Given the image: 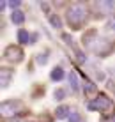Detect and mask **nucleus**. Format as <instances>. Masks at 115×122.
I'll use <instances>...</instances> for the list:
<instances>
[{
  "mask_svg": "<svg viewBox=\"0 0 115 122\" xmlns=\"http://www.w3.org/2000/svg\"><path fill=\"white\" fill-rule=\"evenodd\" d=\"M67 21L73 27V30H78L87 21V7L83 4H73L67 9Z\"/></svg>",
  "mask_w": 115,
  "mask_h": 122,
  "instance_id": "1",
  "label": "nucleus"
},
{
  "mask_svg": "<svg viewBox=\"0 0 115 122\" xmlns=\"http://www.w3.org/2000/svg\"><path fill=\"white\" fill-rule=\"evenodd\" d=\"M87 108L90 112H105V110H110L112 108V101L106 97L105 94H99L96 99L89 101L87 103Z\"/></svg>",
  "mask_w": 115,
  "mask_h": 122,
  "instance_id": "2",
  "label": "nucleus"
},
{
  "mask_svg": "<svg viewBox=\"0 0 115 122\" xmlns=\"http://www.w3.org/2000/svg\"><path fill=\"white\" fill-rule=\"evenodd\" d=\"M4 58H5L7 62H21L23 60V51H21V48H18L16 44H11L5 48V51H4Z\"/></svg>",
  "mask_w": 115,
  "mask_h": 122,
  "instance_id": "3",
  "label": "nucleus"
},
{
  "mask_svg": "<svg viewBox=\"0 0 115 122\" xmlns=\"http://www.w3.org/2000/svg\"><path fill=\"white\" fill-rule=\"evenodd\" d=\"M16 108H18V103H16V101H5V103H2V115L4 117L14 115Z\"/></svg>",
  "mask_w": 115,
  "mask_h": 122,
  "instance_id": "4",
  "label": "nucleus"
},
{
  "mask_svg": "<svg viewBox=\"0 0 115 122\" xmlns=\"http://www.w3.org/2000/svg\"><path fill=\"white\" fill-rule=\"evenodd\" d=\"M12 74H14V73H12V69H5V67L2 69V73H0V83H2L4 89H7V87H9Z\"/></svg>",
  "mask_w": 115,
  "mask_h": 122,
  "instance_id": "5",
  "label": "nucleus"
},
{
  "mask_svg": "<svg viewBox=\"0 0 115 122\" xmlns=\"http://www.w3.org/2000/svg\"><path fill=\"white\" fill-rule=\"evenodd\" d=\"M30 34H28L27 30H25V28H20L18 30V43H21V44H28L30 43Z\"/></svg>",
  "mask_w": 115,
  "mask_h": 122,
  "instance_id": "6",
  "label": "nucleus"
},
{
  "mask_svg": "<svg viewBox=\"0 0 115 122\" xmlns=\"http://www.w3.org/2000/svg\"><path fill=\"white\" fill-rule=\"evenodd\" d=\"M50 76H52L53 81H60V80L66 76V73H64V69H62L60 66H57V67H53V71H52V74H50Z\"/></svg>",
  "mask_w": 115,
  "mask_h": 122,
  "instance_id": "7",
  "label": "nucleus"
},
{
  "mask_svg": "<svg viewBox=\"0 0 115 122\" xmlns=\"http://www.w3.org/2000/svg\"><path fill=\"white\" fill-rule=\"evenodd\" d=\"M69 106H67V104H62V106H58L57 108V112H55V115H57V119H66V117H69Z\"/></svg>",
  "mask_w": 115,
  "mask_h": 122,
  "instance_id": "8",
  "label": "nucleus"
},
{
  "mask_svg": "<svg viewBox=\"0 0 115 122\" xmlns=\"http://www.w3.org/2000/svg\"><path fill=\"white\" fill-rule=\"evenodd\" d=\"M11 20H12V23H16V25H21L25 21V12L23 11H12V14H11Z\"/></svg>",
  "mask_w": 115,
  "mask_h": 122,
  "instance_id": "9",
  "label": "nucleus"
},
{
  "mask_svg": "<svg viewBox=\"0 0 115 122\" xmlns=\"http://www.w3.org/2000/svg\"><path fill=\"white\" fill-rule=\"evenodd\" d=\"M69 83H71V87H73L74 92L80 89V81H78V74H76V71H71V73H69Z\"/></svg>",
  "mask_w": 115,
  "mask_h": 122,
  "instance_id": "10",
  "label": "nucleus"
},
{
  "mask_svg": "<svg viewBox=\"0 0 115 122\" xmlns=\"http://www.w3.org/2000/svg\"><path fill=\"white\" fill-rule=\"evenodd\" d=\"M50 23H52L55 28H60L62 27V20L58 18L57 14H50Z\"/></svg>",
  "mask_w": 115,
  "mask_h": 122,
  "instance_id": "11",
  "label": "nucleus"
},
{
  "mask_svg": "<svg viewBox=\"0 0 115 122\" xmlns=\"http://www.w3.org/2000/svg\"><path fill=\"white\" fill-rule=\"evenodd\" d=\"M83 92H85V94H92V92H96V87H94V83H92V81H87V83H83Z\"/></svg>",
  "mask_w": 115,
  "mask_h": 122,
  "instance_id": "12",
  "label": "nucleus"
},
{
  "mask_svg": "<svg viewBox=\"0 0 115 122\" xmlns=\"http://www.w3.org/2000/svg\"><path fill=\"white\" fill-rule=\"evenodd\" d=\"M46 62H48V51H44V53H39V55H37V64H46Z\"/></svg>",
  "mask_w": 115,
  "mask_h": 122,
  "instance_id": "13",
  "label": "nucleus"
},
{
  "mask_svg": "<svg viewBox=\"0 0 115 122\" xmlns=\"http://www.w3.org/2000/svg\"><path fill=\"white\" fill-rule=\"evenodd\" d=\"M64 96H66L64 89H57V90H55V99H57V101H62V99H64Z\"/></svg>",
  "mask_w": 115,
  "mask_h": 122,
  "instance_id": "14",
  "label": "nucleus"
},
{
  "mask_svg": "<svg viewBox=\"0 0 115 122\" xmlns=\"http://www.w3.org/2000/svg\"><path fill=\"white\" fill-rule=\"evenodd\" d=\"M106 28H108V30H112V32H115V16L108 20V23H106Z\"/></svg>",
  "mask_w": 115,
  "mask_h": 122,
  "instance_id": "15",
  "label": "nucleus"
},
{
  "mask_svg": "<svg viewBox=\"0 0 115 122\" xmlns=\"http://www.w3.org/2000/svg\"><path fill=\"white\" fill-rule=\"evenodd\" d=\"M69 122H80V113L78 112H73L69 115Z\"/></svg>",
  "mask_w": 115,
  "mask_h": 122,
  "instance_id": "16",
  "label": "nucleus"
},
{
  "mask_svg": "<svg viewBox=\"0 0 115 122\" xmlns=\"http://www.w3.org/2000/svg\"><path fill=\"white\" fill-rule=\"evenodd\" d=\"M9 5H11L14 11H18V7L21 5V2H20V0H12V2H9Z\"/></svg>",
  "mask_w": 115,
  "mask_h": 122,
  "instance_id": "17",
  "label": "nucleus"
},
{
  "mask_svg": "<svg viewBox=\"0 0 115 122\" xmlns=\"http://www.w3.org/2000/svg\"><path fill=\"white\" fill-rule=\"evenodd\" d=\"M20 122H21V120H20Z\"/></svg>",
  "mask_w": 115,
  "mask_h": 122,
  "instance_id": "18",
  "label": "nucleus"
}]
</instances>
